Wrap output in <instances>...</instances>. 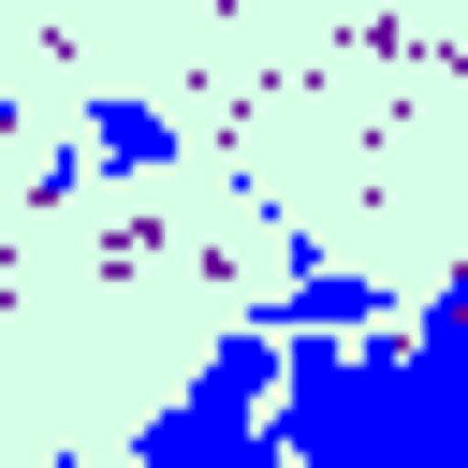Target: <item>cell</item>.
Returning <instances> with one entry per match:
<instances>
[{"label": "cell", "instance_id": "cell-4", "mask_svg": "<svg viewBox=\"0 0 468 468\" xmlns=\"http://www.w3.org/2000/svg\"><path fill=\"white\" fill-rule=\"evenodd\" d=\"M58 468H102V453H58Z\"/></svg>", "mask_w": 468, "mask_h": 468}, {"label": "cell", "instance_id": "cell-2", "mask_svg": "<svg viewBox=\"0 0 468 468\" xmlns=\"http://www.w3.org/2000/svg\"><path fill=\"white\" fill-rule=\"evenodd\" d=\"M73 161H88V176H132V190H146V176H176V161H190V132H176V117H161L146 88H102V102L73 117Z\"/></svg>", "mask_w": 468, "mask_h": 468}, {"label": "cell", "instance_id": "cell-3", "mask_svg": "<svg viewBox=\"0 0 468 468\" xmlns=\"http://www.w3.org/2000/svg\"><path fill=\"white\" fill-rule=\"evenodd\" d=\"M263 322H278V336H380V322H395V292H380L366 263H292V292H278Z\"/></svg>", "mask_w": 468, "mask_h": 468}, {"label": "cell", "instance_id": "cell-1", "mask_svg": "<svg viewBox=\"0 0 468 468\" xmlns=\"http://www.w3.org/2000/svg\"><path fill=\"white\" fill-rule=\"evenodd\" d=\"M263 395H278V322H234V336H205V366L146 410V439L117 468H292Z\"/></svg>", "mask_w": 468, "mask_h": 468}]
</instances>
